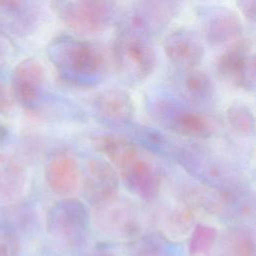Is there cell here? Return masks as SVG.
I'll list each match as a JSON object with an SVG mask.
<instances>
[{"mask_svg": "<svg viewBox=\"0 0 256 256\" xmlns=\"http://www.w3.org/2000/svg\"><path fill=\"white\" fill-rule=\"evenodd\" d=\"M180 72L177 76V89L187 101L199 106L213 102L214 85L205 72L196 68Z\"/></svg>", "mask_w": 256, "mask_h": 256, "instance_id": "17", "label": "cell"}, {"mask_svg": "<svg viewBox=\"0 0 256 256\" xmlns=\"http://www.w3.org/2000/svg\"><path fill=\"white\" fill-rule=\"evenodd\" d=\"M180 3L175 1H140L133 3L125 26L146 37L158 35L175 18Z\"/></svg>", "mask_w": 256, "mask_h": 256, "instance_id": "10", "label": "cell"}, {"mask_svg": "<svg viewBox=\"0 0 256 256\" xmlns=\"http://www.w3.org/2000/svg\"><path fill=\"white\" fill-rule=\"evenodd\" d=\"M80 175L77 159L67 151H56L46 161L44 168L46 184L58 195L75 192L79 186Z\"/></svg>", "mask_w": 256, "mask_h": 256, "instance_id": "13", "label": "cell"}, {"mask_svg": "<svg viewBox=\"0 0 256 256\" xmlns=\"http://www.w3.org/2000/svg\"><path fill=\"white\" fill-rule=\"evenodd\" d=\"M18 249L15 237L7 231L0 230V256H16Z\"/></svg>", "mask_w": 256, "mask_h": 256, "instance_id": "22", "label": "cell"}, {"mask_svg": "<svg viewBox=\"0 0 256 256\" xmlns=\"http://www.w3.org/2000/svg\"><path fill=\"white\" fill-rule=\"evenodd\" d=\"M216 69L222 79L248 92L255 90V55L248 38H238L224 50Z\"/></svg>", "mask_w": 256, "mask_h": 256, "instance_id": "6", "label": "cell"}, {"mask_svg": "<svg viewBox=\"0 0 256 256\" xmlns=\"http://www.w3.org/2000/svg\"><path fill=\"white\" fill-rule=\"evenodd\" d=\"M9 55V45L6 40L0 36V67L6 63Z\"/></svg>", "mask_w": 256, "mask_h": 256, "instance_id": "25", "label": "cell"}, {"mask_svg": "<svg viewBox=\"0 0 256 256\" xmlns=\"http://www.w3.org/2000/svg\"><path fill=\"white\" fill-rule=\"evenodd\" d=\"M226 118L230 126L239 134L246 136L254 134V113L246 103L241 101L231 103L226 109Z\"/></svg>", "mask_w": 256, "mask_h": 256, "instance_id": "19", "label": "cell"}, {"mask_svg": "<svg viewBox=\"0 0 256 256\" xmlns=\"http://www.w3.org/2000/svg\"><path fill=\"white\" fill-rule=\"evenodd\" d=\"M119 177L116 169L102 158L88 161L82 184L83 195L96 208L103 207L117 198Z\"/></svg>", "mask_w": 256, "mask_h": 256, "instance_id": "9", "label": "cell"}, {"mask_svg": "<svg viewBox=\"0 0 256 256\" xmlns=\"http://www.w3.org/2000/svg\"><path fill=\"white\" fill-rule=\"evenodd\" d=\"M14 104L15 99L12 95L11 89H9L6 85L0 82V114H9L13 110Z\"/></svg>", "mask_w": 256, "mask_h": 256, "instance_id": "23", "label": "cell"}, {"mask_svg": "<svg viewBox=\"0 0 256 256\" xmlns=\"http://www.w3.org/2000/svg\"><path fill=\"white\" fill-rule=\"evenodd\" d=\"M89 213L83 202L65 198L55 203L48 212L47 226L50 233L64 241H78L86 232Z\"/></svg>", "mask_w": 256, "mask_h": 256, "instance_id": "8", "label": "cell"}, {"mask_svg": "<svg viewBox=\"0 0 256 256\" xmlns=\"http://www.w3.org/2000/svg\"><path fill=\"white\" fill-rule=\"evenodd\" d=\"M27 186L24 166L13 156L0 154V200L14 202L19 200Z\"/></svg>", "mask_w": 256, "mask_h": 256, "instance_id": "18", "label": "cell"}, {"mask_svg": "<svg viewBox=\"0 0 256 256\" xmlns=\"http://www.w3.org/2000/svg\"><path fill=\"white\" fill-rule=\"evenodd\" d=\"M200 15L203 37L209 45L219 46L239 38L242 22L234 10L213 6L202 9Z\"/></svg>", "mask_w": 256, "mask_h": 256, "instance_id": "12", "label": "cell"}, {"mask_svg": "<svg viewBox=\"0 0 256 256\" xmlns=\"http://www.w3.org/2000/svg\"><path fill=\"white\" fill-rule=\"evenodd\" d=\"M47 56L63 80L77 86H92L106 72V58L94 44L72 36L55 38L47 46Z\"/></svg>", "mask_w": 256, "mask_h": 256, "instance_id": "1", "label": "cell"}, {"mask_svg": "<svg viewBox=\"0 0 256 256\" xmlns=\"http://www.w3.org/2000/svg\"><path fill=\"white\" fill-rule=\"evenodd\" d=\"M39 8L33 2L0 1V23L18 35L31 32L39 21Z\"/></svg>", "mask_w": 256, "mask_h": 256, "instance_id": "16", "label": "cell"}, {"mask_svg": "<svg viewBox=\"0 0 256 256\" xmlns=\"http://www.w3.org/2000/svg\"><path fill=\"white\" fill-rule=\"evenodd\" d=\"M92 107L99 119L114 126L127 125L135 112L130 94L118 88H109L99 92L92 101Z\"/></svg>", "mask_w": 256, "mask_h": 256, "instance_id": "15", "label": "cell"}, {"mask_svg": "<svg viewBox=\"0 0 256 256\" xmlns=\"http://www.w3.org/2000/svg\"><path fill=\"white\" fill-rule=\"evenodd\" d=\"M244 17L251 23L255 22L256 18V1L255 0H240L236 2Z\"/></svg>", "mask_w": 256, "mask_h": 256, "instance_id": "24", "label": "cell"}, {"mask_svg": "<svg viewBox=\"0 0 256 256\" xmlns=\"http://www.w3.org/2000/svg\"><path fill=\"white\" fill-rule=\"evenodd\" d=\"M165 55L180 70L197 68L202 62L205 49L198 36L186 29L169 33L163 41Z\"/></svg>", "mask_w": 256, "mask_h": 256, "instance_id": "14", "label": "cell"}, {"mask_svg": "<svg viewBox=\"0 0 256 256\" xmlns=\"http://www.w3.org/2000/svg\"><path fill=\"white\" fill-rule=\"evenodd\" d=\"M105 256H110V255H105Z\"/></svg>", "mask_w": 256, "mask_h": 256, "instance_id": "26", "label": "cell"}, {"mask_svg": "<svg viewBox=\"0 0 256 256\" xmlns=\"http://www.w3.org/2000/svg\"><path fill=\"white\" fill-rule=\"evenodd\" d=\"M224 248L229 256H254L253 236L242 228L231 229L224 238Z\"/></svg>", "mask_w": 256, "mask_h": 256, "instance_id": "20", "label": "cell"}, {"mask_svg": "<svg viewBox=\"0 0 256 256\" xmlns=\"http://www.w3.org/2000/svg\"><path fill=\"white\" fill-rule=\"evenodd\" d=\"M113 58L118 73L130 84L144 82L157 64V55L149 38L125 25L114 39Z\"/></svg>", "mask_w": 256, "mask_h": 256, "instance_id": "2", "label": "cell"}, {"mask_svg": "<svg viewBox=\"0 0 256 256\" xmlns=\"http://www.w3.org/2000/svg\"><path fill=\"white\" fill-rule=\"evenodd\" d=\"M217 238V231L214 227L199 224L191 233L188 248L192 256L207 253L214 245Z\"/></svg>", "mask_w": 256, "mask_h": 256, "instance_id": "21", "label": "cell"}, {"mask_svg": "<svg viewBox=\"0 0 256 256\" xmlns=\"http://www.w3.org/2000/svg\"><path fill=\"white\" fill-rule=\"evenodd\" d=\"M152 106V112L158 121L175 134L195 139H208L215 132L213 122L199 111L167 100L156 101Z\"/></svg>", "mask_w": 256, "mask_h": 256, "instance_id": "7", "label": "cell"}, {"mask_svg": "<svg viewBox=\"0 0 256 256\" xmlns=\"http://www.w3.org/2000/svg\"><path fill=\"white\" fill-rule=\"evenodd\" d=\"M167 151L176 158V161L190 175L209 188L218 190H237L241 188L240 181L232 170L205 151L186 147L176 148L170 144Z\"/></svg>", "mask_w": 256, "mask_h": 256, "instance_id": "5", "label": "cell"}, {"mask_svg": "<svg viewBox=\"0 0 256 256\" xmlns=\"http://www.w3.org/2000/svg\"><path fill=\"white\" fill-rule=\"evenodd\" d=\"M111 165L118 169L125 187L132 194L143 200L158 196L162 185L161 170L131 141Z\"/></svg>", "mask_w": 256, "mask_h": 256, "instance_id": "4", "label": "cell"}, {"mask_svg": "<svg viewBox=\"0 0 256 256\" xmlns=\"http://www.w3.org/2000/svg\"><path fill=\"white\" fill-rule=\"evenodd\" d=\"M46 80L42 63L34 57L19 62L11 75V92L15 101L31 107L40 98Z\"/></svg>", "mask_w": 256, "mask_h": 256, "instance_id": "11", "label": "cell"}, {"mask_svg": "<svg viewBox=\"0 0 256 256\" xmlns=\"http://www.w3.org/2000/svg\"><path fill=\"white\" fill-rule=\"evenodd\" d=\"M54 14L71 30L95 35L107 30L118 17V4L100 0H62L51 3Z\"/></svg>", "mask_w": 256, "mask_h": 256, "instance_id": "3", "label": "cell"}]
</instances>
